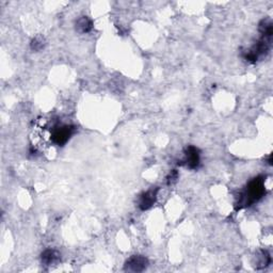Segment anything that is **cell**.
I'll return each mask as SVG.
<instances>
[{
	"mask_svg": "<svg viewBox=\"0 0 273 273\" xmlns=\"http://www.w3.org/2000/svg\"><path fill=\"white\" fill-rule=\"evenodd\" d=\"M265 193V179L263 176H257V177L249 181L244 190L239 194L236 204H235V208H236V210H240L243 209V208L250 207L254 203L258 202Z\"/></svg>",
	"mask_w": 273,
	"mask_h": 273,
	"instance_id": "1",
	"label": "cell"
},
{
	"mask_svg": "<svg viewBox=\"0 0 273 273\" xmlns=\"http://www.w3.org/2000/svg\"><path fill=\"white\" fill-rule=\"evenodd\" d=\"M76 128L73 125L62 124L52 126L50 131V140L58 146H63L68 142L69 139L74 135Z\"/></svg>",
	"mask_w": 273,
	"mask_h": 273,
	"instance_id": "2",
	"label": "cell"
},
{
	"mask_svg": "<svg viewBox=\"0 0 273 273\" xmlns=\"http://www.w3.org/2000/svg\"><path fill=\"white\" fill-rule=\"evenodd\" d=\"M271 46V37L261 36V39L255 43V44L250 48V49L244 53V59L249 62L255 63L261 57L266 56L270 50Z\"/></svg>",
	"mask_w": 273,
	"mask_h": 273,
	"instance_id": "3",
	"label": "cell"
},
{
	"mask_svg": "<svg viewBox=\"0 0 273 273\" xmlns=\"http://www.w3.org/2000/svg\"><path fill=\"white\" fill-rule=\"evenodd\" d=\"M148 267V259L142 255H133L126 260L124 270L126 272H142Z\"/></svg>",
	"mask_w": 273,
	"mask_h": 273,
	"instance_id": "4",
	"label": "cell"
},
{
	"mask_svg": "<svg viewBox=\"0 0 273 273\" xmlns=\"http://www.w3.org/2000/svg\"><path fill=\"white\" fill-rule=\"evenodd\" d=\"M200 161H201L200 149L195 146L189 145L185 149V158L183 161H180V164H184L187 168L194 170L199 168Z\"/></svg>",
	"mask_w": 273,
	"mask_h": 273,
	"instance_id": "5",
	"label": "cell"
},
{
	"mask_svg": "<svg viewBox=\"0 0 273 273\" xmlns=\"http://www.w3.org/2000/svg\"><path fill=\"white\" fill-rule=\"evenodd\" d=\"M159 190V187H155V188L153 187V188L142 193L140 200H139V208H140L141 210L149 209V208L156 203Z\"/></svg>",
	"mask_w": 273,
	"mask_h": 273,
	"instance_id": "6",
	"label": "cell"
},
{
	"mask_svg": "<svg viewBox=\"0 0 273 273\" xmlns=\"http://www.w3.org/2000/svg\"><path fill=\"white\" fill-rule=\"evenodd\" d=\"M60 259H61V254L56 250L47 249L41 255L42 264H44L45 266L56 265L60 261Z\"/></svg>",
	"mask_w": 273,
	"mask_h": 273,
	"instance_id": "7",
	"label": "cell"
},
{
	"mask_svg": "<svg viewBox=\"0 0 273 273\" xmlns=\"http://www.w3.org/2000/svg\"><path fill=\"white\" fill-rule=\"evenodd\" d=\"M271 264V256L265 250H260L255 256V268L256 269H265Z\"/></svg>",
	"mask_w": 273,
	"mask_h": 273,
	"instance_id": "8",
	"label": "cell"
},
{
	"mask_svg": "<svg viewBox=\"0 0 273 273\" xmlns=\"http://www.w3.org/2000/svg\"><path fill=\"white\" fill-rule=\"evenodd\" d=\"M76 30L79 33H88L93 28V21L88 16H81L76 20Z\"/></svg>",
	"mask_w": 273,
	"mask_h": 273,
	"instance_id": "9",
	"label": "cell"
},
{
	"mask_svg": "<svg viewBox=\"0 0 273 273\" xmlns=\"http://www.w3.org/2000/svg\"><path fill=\"white\" fill-rule=\"evenodd\" d=\"M258 30L260 32L261 36L265 37H271L272 39V34H273V26H272V21L269 18L263 19L259 23L258 26Z\"/></svg>",
	"mask_w": 273,
	"mask_h": 273,
	"instance_id": "10",
	"label": "cell"
},
{
	"mask_svg": "<svg viewBox=\"0 0 273 273\" xmlns=\"http://www.w3.org/2000/svg\"><path fill=\"white\" fill-rule=\"evenodd\" d=\"M30 47H31V49L34 50V51H40V50H42L43 48L45 47V40H44V37H42V36H36V37H34V39L32 40L31 43H30Z\"/></svg>",
	"mask_w": 273,
	"mask_h": 273,
	"instance_id": "11",
	"label": "cell"
},
{
	"mask_svg": "<svg viewBox=\"0 0 273 273\" xmlns=\"http://www.w3.org/2000/svg\"><path fill=\"white\" fill-rule=\"evenodd\" d=\"M178 178V173H177V171L176 170H173V171H171L170 174L168 175V177H167V184L170 186V185H172L174 184L176 180H177Z\"/></svg>",
	"mask_w": 273,
	"mask_h": 273,
	"instance_id": "12",
	"label": "cell"
}]
</instances>
